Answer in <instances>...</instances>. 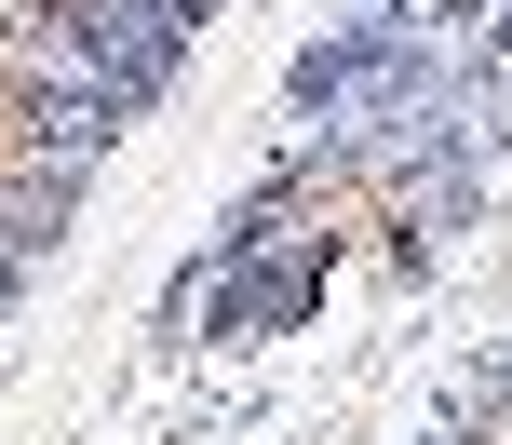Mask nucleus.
I'll return each mask as SVG.
<instances>
[{"mask_svg":"<svg viewBox=\"0 0 512 445\" xmlns=\"http://www.w3.org/2000/svg\"><path fill=\"white\" fill-rule=\"evenodd\" d=\"M176 14H216V0H176Z\"/></svg>","mask_w":512,"mask_h":445,"instance_id":"2","label":"nucleus"},{"mask_svg":"<svg viewBox=\"0 0 512 445\" xmlns=\"http://www.w3.org/2000/svg\"><path fill=\"white\" fill-rule=\"evenodd\" d=\"M486 41H499V54H512V0H486Z\"/></svg>","mask_w":512,"mask_h":445,"instance_id":"1","label":"nucleus"}]
</instances>
